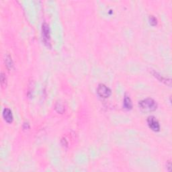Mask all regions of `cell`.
Instances as JSON below:
<instances>
[{
    "mask_svg": "<svg viewBox=\"0 0 172 172\" xmlns=\"http://www.w3.org/2000/svg\"><path fill=\"white\" fill-rule=\"evenodd\" d=\"M138 106L141 110L144 112H153L157 109V104L154 99L147 98L141 100L138 103Z\"/></svg>",
    "mask_w": 172,
    "mask_h": 172,
    "instance_id": "6da1fadb",
    "label": "cell"
},
{
    "mask_svg": "<svg viewBox=\"0 0 172 172\" xmlns=\"http://www.w3.org/2000/svg\"><path fill=\"white\" fill-rule=\"evenodd\" d=\"M97 93L98 96L102 98H108L112 94L110 89L104 84H99L97 88Z\"/></svg>",
    "mask_w": 172,
    "mask_h": 172,
    "instance_id": "7a4b0ae2",
    "label": "cell"
},
{
    "mask_svg": "<svg viewBox=\"0 0 172 172\" xmlns=\"http://www.w3.org/2000/svg\"><path fill=\"white\" fill-rule=\"evenodd\" d=\"M147 124L149 127L155 132H158L160 130V125L156 118L153 116H151L147 118Z\"/></svg>",
    "mask_w": 172,
    "mask_h": 172,
    "instance_id": "3957f363",
    "label": "cell"
},
{
    "mask_svg": "<svg viewBox=\"0 0 172 172\" xmlns=\"http://www.w3.org/2000/svg\"><path fill=\"white\" fill-rule=\"evenodd\" d=\"M42 31L43 40L44 43L46 44V46H50V44H51V42H50V30L49 25L46 23H44L43 24Z\"/></svg>",
    "mask_w": 172,
    "mask_h": 172,
    "instance_id": "277c9868",
    "label": "cell"
},
{
    "mask_svg": "<svg viewBox=\"0 0 172 172\" xmlns=\"http://www.w3.org/2000/svg\"><path fill=\"white\" fill-rule=\"evenodd\" d=\"M3 117H4L5 122L7 123H12L13 120L12 112L10 108H5L3 111Z\"/></svg>",
    "mask_w": 172,
    "mask_h": 172,
    "instance_id": "5b68a950",
    "label": "cell"
},
{
    "mask_svg": "<svg viewBox=\"0 0 172 172\" xmlns=\"http://www.w3.org/2000/svg\"><path fill=\"white\" fill-rule=\"evenodd\" d=\"M123 107L124 109L126 110H131L132 108V101L129 97L125 96V98L124 99L123 102Z\"/></svg>",
    "mask_w": 172,
    "mask_h": 172,
    "instance_id": "8992f818",
    "label": "cell"
},
{
    "mask_svg": "<svg viewBox=\"0 0 172 172\" xmlns=\"http://www.w3.org/2000/svg\"><path fill=\"white\" fill-rule=\"evenodd\" d=\"M55 109H56L57 112H59V113H63L65 110V108H64V107H63V105L61 104H59V103L56 105V106H55Z\"/></svg>",
    "mask_w": 172,
    "mask_h": 172,
    "instance_id": "52a82bcc",
    "label": "cell"
},
{
    "mask_svg": "<svg viewBox=\"0 0 172 172\" xmlns=\"http://www.w3.org/2000/svg\"><path fill=\"white\" fill-rule=\"evenodd\" d=\"M149 22H150V24L151 26H156L157 24V19L155 18L154 16H151L150 18H149Z\"/></svg>",
    "mask_w": 172,
    "mask_h": 172,
    "instance_id": "ba28073f",
    "label": "cell"
},
{
    "mask_svg": "<svg viewBox=\"0 0 172 172\" xmlns=\"http://www.w3.org/2000/svg\"><path fill=\"white\" fill-rule=\"evenodd\" d=\"M6 83V77H5V75L4 73H1V84L2 85V87H4V86L6 85L5 84Z\"/></svg>",
    "mask_w": 172,
    "mask_h": 172,
    "instance_id": "9c48e42d",
    "label": "cell"
},
{
    "mask_svg": "<svg viewBox=\"0 0 172 172\" xmlns=\"http://www.w3.org/2000/svg\"><path fill=\"white\" fill-rule=\"evenodd\" d=\"M167 166H168V168H169V169H168V171H170V170H171V163L169 162V163H168V165H167Z\"/></svg>",
    "mask_w": 172,
    "mask_h": 172,
    "instance_id": "30bf717a",
    "label": "cell"
}]
</instances>
